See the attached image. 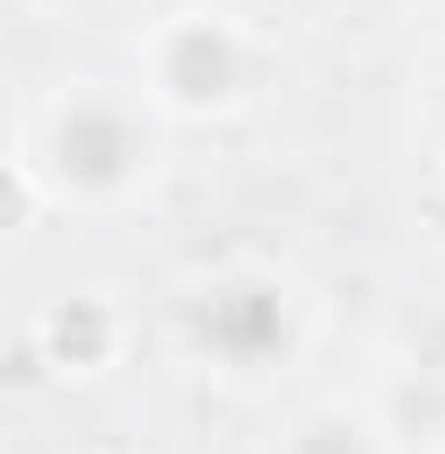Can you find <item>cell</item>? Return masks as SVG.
Segmentation results:
<instances>
[{"label": "cell", "mask_w": 445, "mask_h": 454, "mask_svg": "<svg viewBox=\"0 0 445 454\" xmlns=\"http://www.w3.org/2000/svg\"><path fill=\"white\" fill-rule=\"evenodd\" d=\"M131 88L167 114V122H219V114H236L254 97V35L227 9H210V0L167 9V18L140 27Z\"/></svg>", "instance_id": "7a4b0ae2"}, {"label": "cell", "mask_w": 445, "mask_h": 454, "mask_svg": "<svg viewBox=\"0 0 445 454\" xmlns=\"http://www.w3.org/2000/svg\"><path fill=\"white\" fill-rule=\"evenodd\" d=\"M376 419L393 454H445V358H410L376 394Z\"/></svg>", "instance_id": "5b68a950"}, {"label": "cell", "mask_w": 445, "mask_h": 454, "mask_svg": "<svg viewBox=\"0 0 445 454\" xmlns=\"http://www.w3.org/2000/svg\"><path fill=\"white\" fill-rule=\"evenodd\" d=\"M18 149L53 184L61 210H122L149 192L158 149H167V114L122 79H61L44 106L18 122Z\"/></svg>", "instance_id": "6da1fadb"}, {"label": "cell", "mask_w": 445, "mask_h": 454, "mask_svg": "<svg viewBox=\"0 0 445 454\" xmlns=\"http://www.w3.org/2000/svg\"><path fill=\"white\" fill-rule=\"evenodd\" d=\"M183 333L219 376H271L297 349L306 315H297V288L279 271H219L183 297Z\"/></svg>", "instance_id": "3957f363"}, {"label": "cell", "mask_w": 445, "mask_h": 454, "mask_svg": "<svg viewBox=\"0 0 445 454\" xmlns=\"http://www.w3.org/2000/svg\"><path fill=\"white\" fill-rule=\"evenodd\" d=\"M271 454H393L376 402H315L271 437Z\"/></svg>", "instance_id": "8992f818"}, {"label": "cell", "mask_w": 445, "mask_h": 454, "mask_svg": "<svg viewBox=\"0 0 445 454\" xmlns=\"http://www.w3.org/2000/svg\"><path fill=\"white\" fill-rule=\"evenodd\" d=\"M122 340H131V315L105 288H70V297H44V315L27 324V358H44L61 385H97L105 367H122Z\"/></svg>", "instance_id": "277c9868"}]
</instances>
